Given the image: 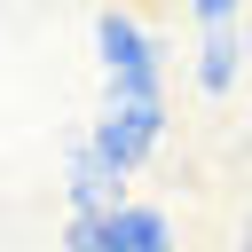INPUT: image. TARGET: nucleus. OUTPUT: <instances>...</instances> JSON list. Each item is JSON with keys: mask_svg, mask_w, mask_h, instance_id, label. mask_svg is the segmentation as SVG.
I'll use <instances>...</instances> for the list:
<instances>
[{"mask_svg": "<svg viewBox=\"0 0 252 252\" xmlns=\"http://www.w3.org/2000/svg\"><path fill=\"white\" fill-rule=\"evenodd\" d=\"M94 47H102V71H110V102H165V47L126 8L94 16Z\"/></svg>", "mask_w": 252, "mask_h": 252, "instance_id": "nucleus-1", "label": "nucleus"}, {"mask_svg": "<svg viewBox=\"0 0 252 252\" xmlns=\"http://www.w3.org/2000/svg\"><path fill=\"white\" fill-rule=\"evenodd\" d=\"M94 158L102 165H118V173H134L158 142H165V102H102V118H94Z\"/></svg>", "mask_w": 252, "mask_h": 252, "instance_id": "nucleus-2", "label": "nucleus"}, {"mask_svg": "<svg viewBox=\"0 0 252 252\" xmlns=\"http://www.w3.org/2000/svg\"><path fill=\"white\" fill-rule=\"evenodd\" d=\"M63 189H71V220H110V213H126V173L102 165L87 134L71 142V181H63Z\"/></svg>", "mask_w": 252, "mask_h": 252, "instance_id": "nucleus-3", "label": "nucleus"}, {"mask_svg": "<svg viewBox=\"0 0 252 252\" xmlns=\"http://www.w3.org/2000/svg\"><path fill=\"white\" fill-rule=\"evenodd\" d=\"M102 236H110L118 252H173V220H165L158 205H126V213H110Z\"/></svg>", "mask_w": 252, "mask_h": 252, "instance_id": "nucleus-4", "label": "nucleus"}, {"mask_svg": "<svg viewBox=\"0 0 252 252\" xmlns=\"http://www.w3.org/2000/svg\"><path fill=\"white\" fill-rule=\"evenodd\" d=\"M236 55H244V39H236V32H213V39L197 47V87H205V94H228V87H236Z\"/></svg>", "mask_w": 252, "mask_h": 252, "instance_id": "nucleus-5", "label": "nucleus"}, {"mask_svg": "<svg viewBox=\"0 0 252 252\" xmlns=\"http://www.w3.org/2000/svg\"><path fill=\"white\" fill-rule=\"evenodd\" d=\"M189 24L213 39V32H236V24H244V8H228V0H197V8H189Z\"/></svg>", "mask_w": 252, "mask_h": 252, "instance_id": "nucleus-6", "label": "nucleus"}, {"mask_svg": "<svg viewBox=\"0 0 252 252\" xmlns=\"http://www.w3.org/2000/svg\"><path fill=\"white\" fill-rule=\"evenodd\" d=\"M63 252H118V244L102 236V220H71L63 228Z\"/></svg>", "mask_w": 252, "mask_h": 252, "instance_id": "nucleus-7", "label": "nucleus"}, {"mask_svg": "<svg viewBox=\"0 0 252 252\" xmlns=\"http://www.w3.org/2000/svg\"><path fill=\"white\" fill-rule=\"evenodd\" d=\"M228 252H252V236H244V244H228Z\"/></svg>", "mask_w": 252, "mask_h": 252, "instance_id": "nucleus-8", "label": "nucleus"}, {"mask_svg": "<svg viewBox=\"0 0 252 252\" xmlns=\"http://www.w3.org/2000/svg\"><path fill=\"white\" fill-rule=\"evenodd\" d=\"M244 32H252V24H244Z\"/></svg>", "mask_w": 252, "mask_h": 252, "instance_id": "nucleus-9", "label": "nucleus"}]
</instances>
